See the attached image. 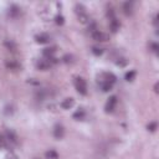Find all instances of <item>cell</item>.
<instances>
[{
    "mask_svg": "<svg viewBox=\"0 0 159 159\" xmlns=\"http://www.w3.org/2000/svg\"><path fill=\"white\" fill-rule=\"evenodd\" d=\"M75 86H76V89L80 94H87V83L86 81L82 78V77H77L76 81H75Z\"/></svg>",
    "mask_w": 159,
    "mask_h": 159,
    "instance_id": "1",
    "label": "cell"
},
{
    "mask_svg": "<svg viewBox=\"0 0 159 159\" xmlns=\"http://www.w3.org/2000/svg\"><path fill=\"white\" fill-rule=\"evenodd\" d=\"M116 104H117V97H116V96H111V97L108 98L106 106H104L106 113H112V112L114 111V108H116Z\"/></svg>",
    "mask_w": 159,
    "mask_h": 159,
    "instance_id": "2",
    "label": "cell"
},
{
    "mask_svg": "<svg viewBox=\"0 0 159 159\" xmlns=\"http://www.w3.org/2000/svg\"><path fill=\"white\" fill-rule=\"evenodd\" d=\"M63 135H65V128H63L62 124H58V123H57V124L53 127V137H55L56 139H62Z\"/></svg>",
    "mask_w": 159,
    "mask_h": 159,
    "instance_id": "3",
    "label": "cell"
},
{
    "mask_svg": "<svg viewBox=\"0 0 159 159\" xmlns=\"http://www.w3.org/2000/svg\"><path fill=\"white\" fill-rule=\"evenodd\" d=\"M91 35H92L93 40H96V41H98V42H104V41H107V40H108V36H107L104 32L99 31V30H97V31L92 32Z\"/></svg>",
    "mask_w": 159,
    "mask_h": 159,
    "instance_id": "4",
    "label": "cell"
},
{
    "mask_svg": "<svg viewBox=\"0 0 159 159\" xmlns=\"http://www.w3.org/2000/svg\"><path fill=\"white\" fill-rule=\"evenodd\" d=\"M133 11H134V2L133 1H125L123 4V12L127 16H130V15H133Z\"/></svg>",
    "mask_w": 159,
    "mask_h": 159,
    "instance_id": "5",
    "label": "cell"
},
{
    "mask_svg": "<svg viewBox=\"0 0 159 159\" xmlns=\"http://www.w3.org/2000/svg\"><path fill=\"white\" fill-rule=\"evenodd\" d=\"M36 67L39 70H41V71H47L51 67V63H50V61L47 58H42V60H39L36 62Z\"/></svg>",
    "mask_w": 159,
    "mask_h": 159,
    "instance_id": "6",
    "label": "cell"
},
{
    "mask_svg": "<svg viewBox=\"0 0 159 159\" xmlns=\"http://www.w3.org/2000/svg\"><path fill=\"white\" fill-rule=\"evenodd\" d=\"M35 40H36L37 43L43 45V43H48V42L51 41V37H50V35H47V34H39V35L35 36Z\"/></svg>",
    "mask_w": 159,
    "mask_h": 159,
    "instance_id": "7",
    "label": "cell"
},
{
    "mask_svg": "<svg viewBox=\"0 0 159 159\" xmlns=\"http://www.w3.org/2000/svg\"><path fill=\"white\" fill-rule=\"evenodd\" d=\"M6 139L10 142V143H12V144H17V135H16V133L14 132V130H11V129H6Z\"/></svg>",
    "mask_w": 159,
    "mask_h": 159,
    "instance_id": "8",
    "label": "cell"
},
{
    "mask_svg": "<svg viewBox=\"0 0 159 159\" xmlns=\"http://www.w3.org/2000/svg\"><path fill=\"white\" fill-rule=\"evenodd\" d=\"M119 27H120V22L117 20V17L109 20V29L112 32H117L119 30Z\"/></svg>",
    "mask_w": 159,
    "mask_h": 159,
    "instance_id": "9",
    "label": "cell"
},
{
    "mask_svg": "<svg viewBox=\"0 0 159 159\" xmlns=\"http://www.w3.org/2000/svg\"><path fill=\"white\" fill-rule=\"evenodd\" d=\"M73 104H75V99L73 98H66V99H63L61 102V107L63 109H70V108L73 107Z\"/></svg>",
    "mask_w": 159,
    "mask_h": 159,
    "instance_id": "10",
    "label": "cell"
},
{
    "mask_svg": "<svg viewBox=\"0 0 159 159\" xmlns=\"http://www.w3.org/2000/svg\"><path fill=\"white\" fill-rule=\"evenodd\" d=\"M20 7L17 6V5H11L10 7H9V15L11 16V17H17L19 15H20Z\"/></svg>",
    "mask_w": 159,
    "mask_h": 159,
    "instance_id": "11",
    "label": "cell"
},
{
    "mask_svg": "<svg viewBox=\"0 0 159 159\" xmlns=\"http://www.w3.org/2000/svg\"><path fill=\"white\" fill-rule=\"evenodd\" d=\"M55 52H56V48H55V47H47V48H43V51H42V53H43V56H45L46 58L53 57Z\"/></svg>",
    "mask_w": 159,
    "mask_h": 159,
    "instance_id": "12",
    "label": "cell"
},
{
    "mask_svg": "<svg viewBox=\"0 0 159 159\" xmlns=\"http://www.w3.org/2000/svg\"><path fill=\"white\" fill-rule=\"evenodd\" d=\"M112 87H113V83H111V82H107V81L102 80V82H101V88H102V91H103V92H108V91H111V89H112Z\"/></svg>",
    "mask_w": 159,
    "mask_h": 159,
    "instance_id": "13",
    "label": "cell"
},
{
    "mask_svg": "<svg viewBox=\"0 0 159 159\" xmlns=\"http://www.w3.org/2000/svg\"><path fill=\"white\" fill-rule=\"evenodd\" d=\"M6 67L9 68V70H12V71H16V70H19L20 68V65L16 62V61H6Z\"/></svg>",
    "mask_w": 159,
    "mask_h": 159,
    "instance_id": "14",
    "label": "cell"
},
{
    "mask_svg": "<svg viewBox=\"0 0 159 159\" xmlns=\"http://www.w3.org/2000/svg\"><path fill=\"white\" fill-rule=\"evenodd\" d=\"M45 157H46V159H58V154H57V152L53 150V149L47 150V152L45 153Z\"/></svg>",
    "mask_w": 159,
    "mask_h": 159,
    "instance_id": "15",
    "label": "cell"
},
{
    "mask_svg": "<svg viewBox=\"0 0 159 159\" xmlns=\"http://www.w3.org/2000/svg\"><path fill=\"white\" fill-rule=\"evenodd\" d=\"M84 116H86V113H84V111H83L82 108H78V109L73 113V118H75V119H78V120H80V119H83Z\"/></svg>",
    "mask_w": 159,
    "mask_h": 159,
    "instance_id": "16",
    "label": "cell"
},
{
    "mask_svg": "<svg viewBox=\"0 0 159 159\" xmlns=\"http://www.w3.org/2000/svg\"><path fill=\"white\" fill-rule=\"evenodd\" d=\"M135 77V71H129L125 73V81H133Z\"/></svg>",
    "mask_w": 159,
    "mask_h": 159,
    "instance_id": "17",
    "label": "cell"
},
{
    "mask_svg": "<svg viewBox=\"0 0 159 159\" xmlns=\"http://www.w3.org/2000/svg\"><path fill=\"white\" fill-rule=\"evenodd\" d=\"M147 128H148V130H150V132H155L157 128H158V123H157V122H150Z\"/></svg>",
    "mask_w": 159,
    "mask_h": 159,
    "instance_id": "18",
    "label": "cell"
},
{
    "mask_svg": "<svg viewBox=\"0 0 159 159\" xmlns=\"http://www.w3.org/2000/svg\"><path fill=\"white\" fill-rule=\"evenodd\" d=\"M78 20H80L82 24H87L88 20H89V17H88L87 14H83V15H80V16H78Z\"/></svg>",
    "mask_w": 159,
    "mask_h": 159,
    "instance_id": "19",
    "label": "cell"
},
{
    "mask_svg": "<svg viewBox=\"0 0 159 159\" xmlns=\"http://www.w3.org/2000/svg\"><path fill=\"white\" fill-rule=\"evenodd\" d=\"M107 17H108L109 20H112V19L116 17V14H114V10H113V9H108V10H107Z\"/></svg>",
    "mask_w": 159,
    "mask_h": 159,
    "instance_id": "20",
    "label": "cell"
},
{
    "mask_svg": "<svg viewBox=\"0 0 159 159\" xmlns=\"http://www.w3.org/2000/svg\"><path fill=\"white\" fill-rule=\"evenodd\" d=\"M92 52H93L96 56H99V55H102V53H103V50H102V48H99V47H92Z\"/></svg>",
    "mask_w": 159,
    "mask_h": 159,
    "instance_id": "21",
    "label": "cell"
},
{
    "mask_svg": "<svg viewBox=\"0 0 159 159\" xmlns=\"http://www.w3.org/2000/svg\"><path fill=\"white\" fill-rule=\"evenodd\" d=\"M5 45H6V47H7V48H10L11 51H15V50H16L15 43H14V42H11V41H10V42H9V41H6V42H5Z\"/></svg>",
    "mask_w": 159,
    "mask_h": 159,
    "instance_id": "22",
    "label": "cell"
},
{
    "mask_svg": "<svg viewBox=\"0 0 159 159\" xmlns=\"http://www.w3.org/2000/svg\"><path fill=\"white\" fill-rule=\"evenodd\" d=\"M56 24H58V25H62L63 24V16L62 15H57L56 16Z\"/></svg>",
    "mask_w": 159,
    "mask_h": 159,
    "instance_id": "23",
    "label": "cell"
},
{
    "mask_svg": "<svg viewBox=\"0 0 159 159\" xmlns=\"http://www.w3.org/2000/svg\"><path fill=\"white\" fill-rule=\"evenodd\" d=\"M150 47H152V51L153 52H155V53H158V50H159V46L155 43V42H153L152 45H150Z\"/></svg>",
    "mask_w": 159,
    "mask_h": 159,
    "instance_id": "24",
    "label": "cell"
},
{
    "mask_svg": "<svg viewBox=\"0 0 159 159\" xmlns=\"http://www.w3.org/2000/svg\"><path fill=\"white\" fill-rule=\"evenodd\" d=\"M5 145H6V139H5L2 135H0V149L4 148Z\"/></svg>",
    "mask_w": 159,
    "mask_h": 159,
    "instance_id": "25",
    "label": "cell"
},
{
    "mask_svg": "<svg viewBox=\"0 0 159 159\" xmlns=\"http://www.w3.org/2000/svg\"><path fill=\"white\" fill-rule=\"evenodd\" d=\"M117 65L123 67V66H125V65H127V60H125V58H120L119 61H117Z\"/></svg>",
    "mask_w": 159,
    "mask_h": 159,
    "instance_id": "26",
    "label": "cell"
},
{
    "mask_svg": "<svg viewBox=\"0 0 159 159\" xmlns=\"http://www.w3.org/2000/svg\"><path fill=\"white\" fill-rule=\"evenodd\" d=\"M63 61H65L66 63H68V62H72V56H70V55H66V56L63 57Z\"/></svg>",
    "mask_w": 159,
    "mask_h": 159,
    "instance_id": "27",
    "label": "cell"
},
{
    "mask_svg": "<svg viewBox=\"0 0 159 159\" xmlns=\"http://www.w3.org/2000/svg\"><path fill=\"white\" fill-rule=\"evenodd\" d=\"M7 159H17V157H15V155H7Z\"/></svg>",
    "mask_w": 159,
    "mask_h": 159,
    "instance_id": "28",
    "label": "cell"
},
{
    "mask_svg": "<svg viewBox=\"0 0 159 159\" xmlns=\"http://www.w3.org/2000/svg\"><path fill=\"white\" fill-rule=\"evenodd\" d=\"M154 89H155V92H158V83H155V86H154Z\"/></svg>",
    "mask_w": 159,
    "mask_h": 159,
    "instance_id": "29",
    "label": "cell"
}]
</instances>
